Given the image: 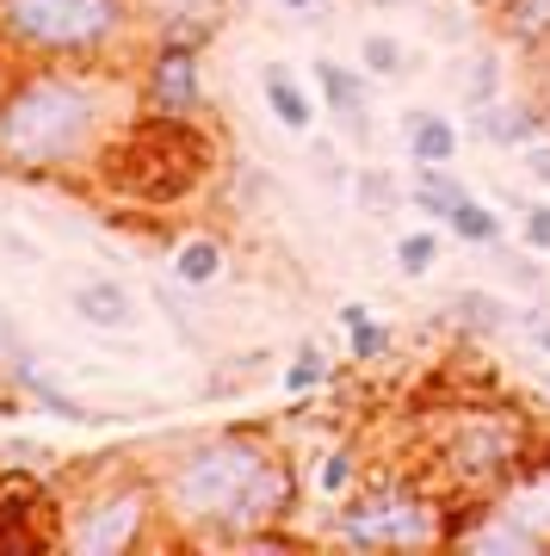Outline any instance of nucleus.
<instances>
[{
	"instance_id": "7c9ffc66",
	"label": "nucleus",
	"mask_w": 550,
	"mask_h": 556,
	"mask_svg": "<svg viewBox=\"0 0 550 556\" xmlns=\"http://www.w3.org/2000/svg\"><path fill=\"white\" fill-rule=\"evenodd\" d=\"M25 340H20V328H13V316H7V303H0V378H7V358L20 353Z\"/></svg>"
},
{
	"instance_id": "423d86ee",
	"label": "nucleus",
	"mask_w": 550,
	"mask_h": 556,
	"mask_svg": "<svg viewBox=\"0 0 550 556\" xmlns=\"http://www.w3.org/2000/svg\"><path fill=\"white\" fill-rule=\"evenodd\" d=\"M439 477L452 482L458 495H501L520 482V470L532 464V427L508 408H464V415L439 433Z\"/></svg>"
},
{
	"instance_id": "cd10ccee",
	"label": "nucleus",
	"mask_w": 550,
	"mask_h": 556,
	"mask_svg": "<svg viewBox=\"0 0 550 556\" xmlns=\"http://www.w3.org/2000/svg\"><path fill=\"white\" fill-rule=\"evenodd\" d=\"M520 241H526L532 254H550V199L520 204Z\"/></svg>"
},
{
	"instance_id": "bb28decb",
	"label": "nucleus",
	"mask_w": 550,
	"mask_h": 556,
	"mask_svg": "<svg viewBox=\"0 0 550 556\" xmlns=\"http://www.w3.org/2000/svg\"><path fill=\"white\" fill-rule=\"evenodd\" d=\"M390 346H396V334L384 328V321H359V328H347V353L359 358V365H377V358H390Z\"/></svg>"
},
{
	"instance_id": "72a5a7b5",
	"label": "nucleus",
	"mask_w": 550,
	"mask_h": 556,
	"mask_svg": "<svg viewBox=\"0 0 550 556\" xmlns=\"http://www.w3.org/2000/svg\"><path fill=\"white\" fill-rule=\"evenodd\" d=\"M359 321H372V303H340V328H359Z\"/></svg>"
},
{
	"instance_id": "aec40b11",
	"label": "nucleus",
	"mask_w": 550,
	"mask_h": 556,
	"mask_svg": "<svg viewBox=\"0 0 550 556\" xmlns=\"http://www.w3.org/2000/svg\"><path fill=\"white\" fill-rule=\"evenodd\" d=\"M446 309H452V321H464V328H471V334H483V340H495L501 334V328H513V309L501 298H489V291H452V303H446Z\"/></svg>"
},
{
	"instance_id": "4468645a",
	"label": "nucleus",
	"mask_w": 550,
	"mask_h": 556,
	"mask_svg": "<svg viewBox=\"0 0 550 556\" xmlns=\"http://www.w3.org/2000/svg\"><path fill=\"white\" fill-rule=\"evenodd\" d=\"M458 149H464V130L446 112H433V105L402 112V155H409V167H452Z\"/></svg>"
},
{
	"instance_id": "c9c22d12",
	"label": "nucleus",
	"mask_w": 550,
	"mask_h": 556,
	"mask_svg": "<svg viewBox=\"0 0 550 556\" xmlns=\"http://www.w3.org/2000/svg\"><path fill=\"white\" fill-rule=\"evenodd\" d=\"M13 68H20V62H13V50L0 43V93H7V80H13Z\"/></svg>"
},
{
	"instance_id": "b1692460",
	"label": "nucleus",
	"mask_w": 550,
	"mask_h": 556,
	"mask_svg": "<svg viewBox=\"0 0 550 556\" xmlns=\"http://www.w3.org/2000/svg\"><path fill=\"white\" fill-rule=\"evenodd\" d=\"M353 199L365 217H396V204H409V186H396L384 167H359L353 174Z\"/></svg>"
},
{
	"instance_id": "412c9836",
	"label": "nucleus",
	"mask_w": 550,
	"mask_h": 556,
	"mask_svg": "<svg viewBox=\"0 0 550 556\" xmlns=\"http://www.w3.org/2000/svg\"><path fill=\"white\" fill-rule=\"evenodd\" d=\"M446 236L464 241V248H501V217H495L476 192H464V199H458V211L446 217Z\"/></svg>"
},
{
	"instance_id": "c756f323",
	"label": "nucleus",
	"mask_w": 550,
	"mask_h": 556,
	"mask_svg": "<svg viewBox=\"0 0 550 556\" xmlns=\"http://www.w3.org/2000/svg\"><path fill=\"white\" fill-rule=\"evenodd\" d=\"M532 100L550 112V50H538V56H532Z\"/></svg>"
},
{
	"instance_id": "4be33fe9",
	"label": "nucleus",
	"mask_w": 550,
	"mask_h": 556,
	"mask_svg": "<svg viewBox=\"0 0 550 556\" xmlns=\"http://www.w3.org/2000/svg\"><path fill=\"white\" fill-rule=\"evenodd\" d=\"M439 260H446V229H439V223L409 229V236L396 241V273H402V278H433Z\"/></svg>"
},
{
	"instance_id": "f704fd0d",
	"label": "nucleus",
	"mask_w": 550,
	"mask_h": 556,
	"mask_svg": "<svg viewBox=\"0 0 550 556\" xmlns=\"http://www.w3.org/2000/svg\"><path fill=\"white\" fill-rule=\"evenodd\" d=\"M278 7H285V13H297V20H315V7H322V0H278Z\"/></svg>"
},
{
	"instance_id": "6e6552de",
	"label": "nucleus",
	"mask_w": 550,
	"mask_h": 556,
	"mask_svg": "<svg viewBox=\"0 0 550 556\" xmlns=\"http://www.w3.org/2000/svg\"><path fill=\"white\" fill-rule=\"evenodd\" d=\"M310 80L315 93H322V112L335 118V130L353 149H372V75L359 68V62H335V56H315L310 62Z\"/></svg>"
},
{
	"instance_id": "f03ea898",
	"label": "nucleus",
	"mask_w": 550,
	"mask_h": 556,
	"mask_svg": "<svg viewBox=\"0 0 550 556\" xmlns=\"http://www.w3.org/2000/svg\"><path fill=\"white\" fill-rule=\"evenodd\" d=\"M273 457H278V439L266 427H216V433L186 439L167 464H155L161 514H167L174 544L229 551L241 507L254 495V482L273 470Z\"/></svg>"
},
{
	"instance_id": "9b49d317",
	"label": "nucleus",
	"mask_w": 550,
	"mask_h": 556,
	"mask_svg": "<svg viewBox=\"0 0 550 556\" xmlns=\"http://www.w3.org/2000/svg\"><path fill=\"white\" fill-rule=\"evenodd\" d=\"M149 20V43H211V31L223 25L229 0H137Z\"/></svg>"
},
{
	"instance_id": "f3484780",
	"label": "nucleus",
	"mask_w": 550,
	"mask_h": 556,
	"mask_svg": "<svg viewBox=\"0 0 550 556\" xmlns=\"http://www.w3.org/2000/svg\"><path fill=\"white\" fill-rule=\"evenodd\" d=\"M464 192H471V186H464L452 167H414L409 174V211H421V217L439 223V229H446V217L458 211Z\"/></svg>"
},
{
	"instance_id": "0eeeda50",
	"label": "nucleus",
	"mask_w": 550,
	"mask_h": 556,
	"mask_svg": "<svg viewBox=\"0 0 550 556\" xmlns=\"http://www.w3.org/2000/svg\"><path fill=\"white\" fill-rule=\"evenodd\" d=\"M137 105L149 118L204 124L211 118V87H204V50L198 43H149L137 68Z\"/></svg>"
},
{
	"instance_id": "9d476101",
	"label": "nucleus",
	"mask_w": 550,
	"mask_h": 556,
	"mask_svg": "<svg viewBox=\"0 0 550 556\" xmlns=\"http://www.w3.org/2000/svg\"><path fill=\"white\" fill-rule=\"evenodd\" d=\"M471 137L476 142H489V149H526V142H538V137H550V112L532 93H501V100H489V105H476L471 112Z\"/></svg>"
},
{
	"instance_id": "f257e3e1",
	"label": "nucleus",
	"mask_w": 550,
	"mask_h": 556,
	"mask_svg": "<svg viewBox=\"0 0 550 556\" xmlns=\"http://www.w3.org/2000/svg\"><path fill=\"white\" fill-rule=\"evenodd\" d=\"M137 112V68L20 62L0 93V174L32 186L99 174Z\"/></svg>"
},
{
	"instance_id": "1a4fd4ad",
	"label": "nucleus",
	"mask_w": 550,
	"mask_h": 556,
	"mask_svg": "<svg viewBox=\"0 0 550 556\" xmlns=\"http://www.w3.org/2000/svg\"><path fill=\"white\" fill-rule=\"evenodd\" d=\"M458 514H464V519H452L458 551H483V556H538V551H550L508 501H495V507H476L471 501V507H458Z\"/></svg>"
},
{
	"instance_id": "c85d7f7f",
	"label": "nucleus",
	"mask_w": 550,
	"mask_h": 556,
	"mask_svg": "<svg viewBox=\"0 0 550 556\" xmlns=\"http://www.w3.org/2000/svg\"><path fill=\"white\" fill-rule=\"evenodd\" d=\"M520 167L532 174V186H545V192H550V137L526 142V149H520Z\"/></svg>"
},
{
	"instance_id": "5701e85b",
	"label": "nucleus",
	"mask_w": 550,
	"mask_h": 556,
	"mask_svg": "<svg viewBox=\"0 0 550 556\" xmlns=\"http://www.w3.org/2000/svg\"><path fill=\"white\" fill-rule=\"evenodd\" d=\"M328 378H335V358L322 353L315 340H303V346L285 358V396H315Z\"/></svg>"
},
{
	"instance_id": "f8f14e48",
	"label": "nucleus",
	"mask_w": 550,
	"mask_h": 556,
	"mask_svg": "<svg viewBox=\"0 0 550 556\" xmlns=\"http://www.w3.org/2000/svg\"><path fill=\"white\" fill-rule=\"evenodd\" d=\"M7 383H13V390H20L25 402H32V408H38V415H50V420H68V427H87V420H99L93 408H87V402L75 396V390H62L57 378H50V371H43L38 358L25 353H13L7 358Z\"/></svg>"
},
{
	"instance_id": "dca6fc26",
	"label": "nucleus",
	"mask_w": 550,
	"mask_h": 556,
	"mask_svg": "<svg viewBox=\"0 0 550 556\" xmlns=\"http://www.w3.org/2000/svg\"><path fill=\"white\" fill-rule=\"evenodd\" d=\"M223 273H229V241H223V236H204V229H192V236L174 241V285H186V291H204V285H216Z\"/></svg>"
},
{
	"instance_id": "4c0bfd02",
	"label": "nucleus",
	"mask_w": 550,
	"mask_h": 556,
	"mask_svg": "<svg viewBox=\"0 0 550 556\" xmlns=\"http://www.w3.org/2000/svg\"><path fill=\"white\" fill-rule=\"evenodd\" d=\"M372 7H384V13H390V7H409V0H372Z\"/></svg>"
},
{
	"instance_id": "ddd939ff",
	"label": "nucleus",
	"mask_w": 550,
	"mask_h": 556,
	"mask_svg": "<svg viewBox=\"0 0 550 556\" xmlns=\"http://www.w3.org/2000/svg\"><path fill=\"white\" fill-rule=\"evenodd\" d=\"M68 309L93 334H130L137 328V291L124 278H80L75 291H68Z\"/></svg>"
},
{
	"instance_id": "2eb2a0df",
	"label": "nucleus",
	"mask_w": 550,
	"mask_h": 556,
	"mask_svg": "<svg viewBox=\"0 0 550 556\" xmlns=\"http://www.w3.org/2000/svg\"><path fill=\"white\" fill-rule=\"evenodd\" d=\"M260 93H266V112H273L278 130H291V137H310V130H315L310 87H303L285 62H266V68H260Z\"/></svg>"
},
{
	"instance_id": "e433bc0d",
	"label": "nucleus",
	"mask_w": 550,
	"mask_h": 556,
	"mask_svg": "<svg viewBox=\"0 0 550 556\" xmlns=\"http://www.w3.org/2000/svg\"><path fill=\"white\" fill-rule=\"evenodd\" d=\"M538 390H545V402H550V371H538Z\"/></svg>"
},
{
	"instance_id": "473e14b6",
	"label": "nucleus",
	"mask_w": 550,
	"mask_h": 556,
	"mask_svg": "<svg viewBox=\"0 0 550 556\" xmlns=\"http://www.w3.org/2000/svg\"><path fill=\"white\" fill-rule=\"evenodd\" d=\"M520 328L532 334V346H538V353H550V316H520Z\"/></svg>"
},
{
	"instance_id": "6ab92c4d",
	"label": "nucleus",
	"mask_w": 550,
	"mask_h": 556,
	"mask_svg": "<svg viewBox=\"0 0 550 556\" xmlns=\"http://www.w3.org/2000/svg\"><path fill=\"white\" fill-rule=\"evenodd\" d=\"M359 482V452L347 445V439H335V445H322L315 452V470H310V495L322 501V507H335L347 489Z\"/></svg>"
},
{
	"instance_id": "a211bd4d",
	"label": "nucleus",
	"mask_w": 550,
	"mask_h": 556,
	"mask_svg": "<svg viewBox=\"0 0 550 556\" xmlns=\"http://www.w3.org/2000/svg\"><path fill=\"white\" fill-rule=\"evenodd\" d=\"M495 25H501V38H508L513 50H526V56L550 50V0H501Z\"/></svg>"
},
{
	"instance_id": "39448f33",
	"label": "nucleus",
	"mask_w": 550,
	"mask_h": 556,
	"mask_svg": "<svg viewBox=\"0 0 550 556\" xmlns=\"http://www.w3.org/2000/svg\"><path fill=\"white\" fill-rule=\"evenodd\" d=\"M57 544L80 556H124L142 551V544H174L155 470H99V477H87L80 495H62Z\"/></svg>"
},
{
	"instance_id": "393cba45",
	"label": "nucleus",
	"mask_w": 550,
	"mask_h": 556,
	"mask_svg": "<svg viewBox=\"0 0 550 556\" xmlns=\"http://www.w3.org/2000/svg\"><path fill=\"white\" fill-rule=\"evenodd\" d=\"M359 68L372 80H396V75H409V50H402L390 31H365V38H359Z\"/></svg>"
},
{
	"instance_id": "7ed1b4c3",
	"label": "nucleus",
	"mask_w": 550,
	"mask_h": 556,
	"mask_svg": "<svg viewBox=\"0 0 550 556\" xmlns=\"http://www.w3.org/2000/svg\"><path fill=\"white\" fill-rule=\"evenodd\" d=\"M0 43L13 62H99L130 68L149 20L137 0H0Z\"/></svg>"
},
{
	"instance_id": "20e7f679",
	"label": "nucleus",
	"mask_w": 550,
	"mask_h": 556,
	"mask_svg": "<svg viewBox=\"0 0 550 556\" xmlns=\"http://www.w3.org/2000/svg\"><path fill=\"white\" fill-rule=\"evenodd\" d=\"M322 544H340V551H433V544H452V501H446V489H433L409 470H377V477H359L328 507Z\"/></svg>"
},
{
	"instance_id": "a878e982",
	"label": "nucleus",
	"mask_w": 550,
	"mask_h": 556,
	"mask_svg": "<svg viewBox=\"0 0 550 556\" xmlns=\"http://www.w3.org/2000/svg\"><path fill=\"white\" fill-rule=\"evenodd\" d=\"M489 100H501V56H471L464 62V112Z\"/></svg>"
},
{
	"instance_id": "2f4dec72",
	"label": "nucleus",
	"mask_w": 550,
	"mask_h": 556,
	"mask_svg": "<svg viewBox=\"0 0 550 556\" xmlns=\"http://www.w3.org/2000/svg\"><path fill=\"white\" fill-rule=\"evenodd\" d=\"M0 248H7V254L20 260V266H32V260H43L38 248H32V241H25V236H13V229H0Z\"/></svg>"
}]
</instances>
